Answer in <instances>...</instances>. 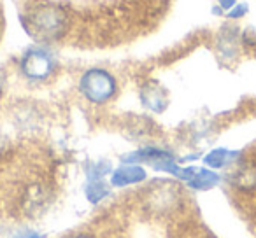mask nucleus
Returning <instances> with one entry per match:
<instances>
[{
  "label": "nucleus",
  "mask_w": 256,
  "mask_h": 238,
  "mask_svg": "<svg viewBox=\"0 0 256 238\" xmlns=\"http://www.w3.org/2000/svg\"><path fill=\"white\" fill-rule=\"evenodd\" d=\"M218 56L223 61H230L237 58L238 51V33L237 28H223L216 40Z\"/></svg>",
  "instance_id": "nucleus-9"
},
{
  "label": "nucleus",
  "mask_w": 256,
  "mask_h": 238,
  "mask_svg": "<svg viewBox=\"0 0 256 238\" xmlns=\"http://www.w3.org/2000/svg\"><path fill=\"white\" fill-rule=\"evenodd\" d=\"M4 151H6V140L0 137V154L4 153Z\"/></svg>",
  "instance_id": "nucleus-18"
},
{
  "label": "nucleus",
  "mask_w": 256,
  "mask_h": 238,
  "mask_svg": "<svg viewBox=\"0 0 256 238\" xmlns=\"http://www.w3.org/2000/svg\"><path fill=\"white\" fill-rule=\"evenodd\" d=\"M228 182L232 188L240 193H254L256 191V167L251 163L237 161L228 174Z\"/></svg>",
  "instance_id": "nucleus-7"
},
{
  "label": "nucleus",
  "mask_w": 256,
  "mask_h": 238,
  "mask_svg": "<svg viewBox=\"0 0 256 238\" xmlns=\"http://www.w3.org/2000/svg\"><path fill=\"white\" fill-rule=\"evenodd\" d=\"M220 2V5L223 9H232V7H235V0H218Z\"/></svg>",
  "instance_id": "nucleus-17"
},
{
  "label": "nucleus",
  "mask_w": 256,
  "mask_h": 238,
  "mask_svg": "<svg viewBox=\"0 0 256 238\" xmlns=\"http://www.w3.org/2000/svg\"><path fill=\"white\" fill-rule=\"evenodd\" d=\"M58 60L46 46H32L20 58V72L30 82H46L56 72Z\"/></svg>",
  "instance_id": "nucleus-3"
},
{
  "label": "nucleus",
  "mask_w": 256,
  "mask_h": 238,
  "mask_svg": "<svg viewBox=\"0 0 256 238\" xmlns=\"http://www.w3.org/2000/svg\"><path fill=\"white\" fill-rule=\"evenodd\" d=\"M84 196L92 205H100L112 195V186L106 179H86L84 182Z\"/></svg>",
  "instance_id": "nucleus-10"
},
{
  "label": "nucleus",
  "mask_w": 256,
  "mask_h": 238,
  "mask_svg": "<svg viewBox=\"0 0 256 238\" xmlns=\"http://www.w3.org/2000/svg\"><path fill=\"white\" fill-rule=\"evenodd\" d=\"M51 191L42 182H32L22 195V209L28 217H39L50 209Z\"/></svg>",
  "instance_id": "nucleus-4"
},
{
  "label": "nucleus",
  "mask_w": 256,
  "mask_h": 238,
  "mask_svg": "<svg viewBox=\"0 0 256 238\" xmlns=\"http://www.w3.org/2000/svg\"><path fill=\"white\" fill-rule=\"evenodd\" d=\"M11 238H44V235L36 230H22V231H18V233L12 235Z\"/></svg>",
  "instance_id": "nucleus-13"
},
{
  "label": "nucleus",
  "mask_w": 256,
  "mask_h": 238,
  "mask_svg": "<svg viewBox=\"0 0 256 238\" xmlns=\"http://www.w3.org/2000/svg\"><path fill=\"white\" fill-rule=\"evenodd\" d=\"M238 153L235 151H228V149H214L204 158V163L209 168L214 170H220V168H226V167H234L238 161Z\"/></svg>",
  "instance_id": "nucleus-11"
},
{
  "label": "nucleus",
  "mask_w": 256,
  "mask_h": 238,
  "mask_svg": "<svg viewBox=\"0 0 256 238\" xmlns=\"http://www.w3.org/2000/svg\"><path fill=\"white\" fill-rule=\"evenodd\" d=\"M148 172L142 165L136 163H123L118 168H114L112 174L109 175V184L112 188H130L146 182Z\"/></svg>",
  "instance_id": "nucleus-6"
},
{
  "label": "nucleus",
  "mask_w": 256,
  "mask_h": 238,
  "mask_svg": "<svg viewBox=\"0 0 256 238\" xmlns=\"http://www.w3.org/2000/svg\"><path fill=\"white\" fill-rule=\"evenodd\" d=\"M221 177L210 168H200V167H193V172L190 175V179L184 182L190 189L193 191H209V189L216 188L220 184Z\"/></svg>",
  "instance_id": "nucleus-8"
},
{
  "label": "nucleus",
  "mask_w": 256,
  "mask_h": 238,
  "mask_svg": "<svg viewBox=\"0 0 256 238\" xmlns=\"http://www.w3.org/2000/svg\"><path fill=\"white\" fill-rule=\"evenodd\" d=\"M110 174H112V165L106 160L88 161V163L84 165L86 179H107Z\"/></svg>",
  "instance_id": "nucleus-12"
},
{
  "label": "nucleus",
  "mask_w": 256,
  "mask_h": 238,
  "mask_svg": "<svg viewBox=\"0 0 256 238\" xmlns=\"http://www.w3.org/2000/svg\"><path fill=\"white\" fill-rule=\"evenodd\" d=\"M78 88L86 102L93 103V105H104L116 96L118 81L109 70L93 67L81 74Z\"/></svg>",
  "instance_id": "nucleus-2"
},
{
  "label": "nucleus",
  "mask_w": 256,
  "mask_h": 238,
  "mask_svg": "<svg viewBox=\"0 0 256 238\" xmlns=\"http://www.w3.org/2000/svg\"><path fill=\"white\" fill-rule=\"evenodd\" d=\"M139 100L146 110L153 114H164L168 107V91L158 81L150 79L139 86Z\"/></svg>",
  "instance_id": "nucleus-5"
},
{
  "label": "nucleus",
  "mask_w": 256,
  "mask_h": 238,
  "mask_svg": "<svg viewBox=\"0 0 256 238\" xmlns=\"http://www.w3.org/2000/svg\"><path fill=\"white\" fill-rule=\"evenodd\" d=\"M242 12H246V5H238V7L232 9L228 14H230V18H240Z\"/></svg>",
  "instance_id": "nucleus-15"
},
{
  "label": "nucleus",
  "mask_w": 256,
  "mask_h": 238,
  "mask_svg": "<svg viewBox=\"0 0 256 238\" xmlns=\"http://www.w3.org/2000/svg\"><path fill=\"white\" fill-rule=\"evenodd\" d=\"M6 84H8V77H6V72L0 68V98L6 91Z\"/></svg>",
  "instance_id": "nucleus-14"
},
{
  "label": "nucleus",
  "mask_w": 256,
  "mask_h": 238,
  "mask_svg": "<svg viewBox=\"0 0 256 238\" xmlns=\"http://www.w3.org/2000/svg\"><path fill=\"white\" fill-rule=\"evenodd\" d=\"M25 28L40 42H56L68 30V12L54 2H36L26 9Z\"/></svg>",
  "instance_id": "nucleus-1"
},
{
  "label": "nucleus",
  "mask_w": 256,
  "mask_h": 238,
  "mask_svg": "<svg viewBox=\"0 0 256 238\" xmlns=\"http://www.w3.org/2000/svg\"><path fill=\"white\" fill-rule=\"evenodd\" d=\"M65 238H98V237H95V235H92V233H84V231H81V233H72V235H68V237H65Z\"/></svg>",
  "instance_id": "nucleus-16"
}]
</instances>
